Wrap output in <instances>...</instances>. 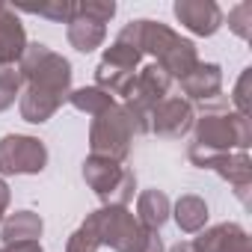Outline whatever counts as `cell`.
Listing matches in <instances>:
<instances>
[{
  "mask_svg": "<svg viewBox=\"0 0 252 252\" xmlns=\"http://www.w3.org/2000/svg\"><path fill=\"white\" fill-rule=\"evenodd\" d=\"M140 48L143 54H155L158 65L175 80H181L184 74L193 71V65L199 63L196 45L190 39H181L172 27L160 24V21H146L143 18V33H140Z\"/></svg>",
  "mask_w": 252,
  "mask_h": 252,
  "instance_id": "cell-1",
  "label": "cell"
},
{
  "mask_svg": "<svg viewBox=\"0 0 252 252\" xmlns=\"http://www.w3.org/2000/svg\"><path fill=\"white\" fill-rule=\"evenodd\" d=\"M196 137L193 146L214 152V155H228L231 149L246 152L252 143V128H249V119L240 113H202L196 122Z\"/></svg>",
  "mask_w": 252,
  "mask_h": 252,
  "instance_id": "cell-2",
  "label": "cell"
},
{
  "mask_svg": "<svg viewBox=\"0 0 252 252\" xmlns=\"http://www.w3.org/2000/svg\"><path fill=\"white\" fill-rule=\"evenodd\" d=\"M18 74L21 80H27V86L36 89H48L54 95L68 98L71 92V63L65 57H60L57 51H51L48 45H27L21 63H18Z\"/></svg>",
  "mask_w": 252,
  "mask_h": 252,
  "instance_id": "cell-3",
  "label": "cell"
},
{
  "mask_svg": "<svg viewBox=\"0 0 252 252\" xmlns=\"http://www.w3.org/2000/svg\"><path fill=\"white\" fill-rule=\"evenodd\" d=\"M83 178L95 190V196L113 208H125L137 193V175L128 166H122L110 158L89 155L83 160Z\"/></svg>",
  "mask_w": 252,
  "mask_h": 252,
  "instance_id": "cell-4",
  "label": "cell"
},
{
  "mask_svg": "<svg viewBox=\"0 0 252 252\" xmlns=\"http://www.w3.org/2000/svg\"><path fill=\"white\" fill-rule=\"evenodd\" d=\"M86 222L92 225L98 243L110 246L116 252H140V246L146 240V231H149L137 222V217L128 208H113V205L98 208L95 214L86 217Z\"/></svg>",
  "mask_w": 252,
  "mask_h": 252,
  "instance_id": "cell-5",
  "label": "cell"
},
{
  "mask_svg": "<svg viewBox=\"0 0 252 252\" xmlns=\"http://www.w3.org/2000/svg\"><path fill=\"white\" fill-rule=\"evenodd\" d=\"M131 143H134V131H131L128 119H125L122 104H113L110 110H104L101 116L92 119V128H89V149H92V155L122 163L131 155Z\"/></svg>",
  "mask_w": 252,
  "mask_h": 252,
  "instance_id": "cell-6",
  "label": "cell"
},
{
  "mask_svg": "<svg viewBox=\"0 0 252 252\" xmlns=\"http://www.w3.org/2000/svg\"><path fill=\"white\" fill-rule=\"evenodd\" d=\"M48 166V149L36 137L6 134L0 140V175H39Z\"/></svg>",
  "mask_w": 252,
  "mask_h": 252,
  "instance_id": "cell-7",
  "label": "cell"
},
{
  "mask_svg": "<svg viewBox=\"0 0 252 252\" xmlns=\"http://www.w3.org/2000/svg\"><path fill=\"white\" fill-rule=\"evenodd\" d=\"M190 160L202 169H214L220 178H225L237 199L246 202V193H249V184H252V160L246 152H228V155H214V152H205V149H196L190 146Z\"/></svg>",
  "mask_w": 252,
  "mask_h": 252,
  "instance_id": "cell-8",
  "label": "cell"
},
{
  "mask_svg": "<svg viewBox=\"0 0 252 252\" xmlns=\"http://www.w3.org/2000/svg\"><path fill=\"white\" fill-rule=\"evenodd\" d=\"M196 122V110L187 98H163L152 110V131L163 140H181Z\"/></svg>",
  "mask_w": 252,
  "mask_h": 252,
  "instance_id": "cell-9",
  "label": "cell"
},
{
  "mask_svg": "<svg viewBox=\"0 0 252 252\" xmlns=\"http://www.w3.org/2000/svg\"><path fill=\"white\" fill-rule=\"evenodd\" d=\"M196 252H252V240L246 228L237 222H220L214 228H202L193 240Z\"/></svg>",
  "mask_w": 252,
  "mask_h": 252,
  "instance_id": "cell-10",
  "label": "cell"
},
{
  "mask_svg": "<svg viewBox=\"0 0 252 252\" xmlns=\"http://www.w3.org/2000/svg\"><path fill=\"white\" fill-rule=\"evenodd\" d=\"M175 18L196 36H214L222 27V12L214 0H178Z\"/></svg>",
  "mask_w": 252,
  "mask_h": 252,
  "instance_id": "cell-11",
  "label": "cell"
},
{
  "mask_svg": "<svg viewBox=\"0 0 252 252\" xmlns=\"http://www.w3.org/2000/svg\"><path fill=\"white\" fill-rule=\"evenodd\" d=\"M27 51V33L15 9L0 3V68H15Z\"/></svg>",
  "mask_w": 252,
  "mask_h": 252,
  "instance_id": "cell-12",
  "label": "cell"
},
{
  "mask_svg": "<svg viewBox=\"0 0 252 252\" xmlns=\"http://www.w3.org/2000/svg\"><path fill=\"white\" fill-rule=\"evenodd\" d=\"M181 89L190 101H211L222 89V68L217 63H196L190 74L181 77Z\"/></svg>",
  "mask_w": 252,
  "mask_h": 252,
  "instance_id": "cell-13",
  "label": "cell"
},
{
  "mask_svg": "<svg viewBox=\"0 0 252 252\" xmlns=\"http://www.w3.org/2000/svg\"><path fill=\"white\" fill-rule=\"evenodd\" d=\"M63 101H65L63 95H54V92H48V89L27 86L24 95H21V101H18L21 119H24V122H33V125H42V122H48V119L63 107Z\"/></svg>",
  "mask_w": 252,
  "mask_h": 252,
  "instance_id": "cell-14",
  "label": "cell"
},
{
  "mask_svg": "<svg viewBox=\"0 0 252 252\" xmlns=\"http://www.w3.org/2000/svg\"><path fill=\"white\" fill-rule=\"evenodd\" d=\"M172 205L163 190H143L137 199V222L149 231H160V225L169 220Z\"/></svg>",
  "mask_w": 252,
  "mask_h": 252,
  "instance_id": "cell-15",
  "label": "cell"
},
{
  "mask_svg": "<svg viewBox=\"0 0 252 252\" xmlns=\"http://www.w3.org/2000/svg\"><path fill=\"white\" fill-rule=\"evenodd\" d=\"M42 217L33 214V211H15L3 220V228H0V237H3L6 246L12 243H21V240H39L42 237Z\"/></svg>",
  "mask_w": 252,
  "mask_h": 252,
  "instance_id": "cell-16",
  "label": "cell"
},
{
  "mask_svg": "<svg viewBox=\"0 0 252 252\" xmlns=\"http://www.w3.org/2000/svg\"><path fill=\"white\" fill-rule=\"evenodd\" d=\"M65 36H68V42H71L74 51L89 54V51H95V48L104 45L107 27H104V24H95V21H89V18L74 15V18L68 21V27H65Z\"/></svg>",
  "mask_w": 252,
  "mask_h": 252,
  "instance_id": "cell-17",
  "label": "cell"
},
{
  "mask_svg": "<svg viewBox=\"0 0 252 252\" xmlns=\"http://www.w3.org/2000/svg\"><path fill=\"white\" fill-rule=\"evenodd\" d=\"M172 217H175V222H178V228L181 231H187V234H196V231H202L205 228V222H208V205H205V199H199V196H181L178 202H175V211H172Z\"/></svg>",
  "mask_w": 252,
  "mask_h": 252,
  "instance_id": "cell-18",
  "label": "cell"
},
{
  "mask_svg": "<svg viewBox=\"0 0 252 252\" xmlns=\"http://www.w3.org/2000/svg\"><path fill=\"white\" fill-rule=\"evenodd\" d=\"M134 71L128 68H116V65H107V63H98L95 68V86L101 92H107L110 98L113 95H122V98H128L131 95V86H134Z\"/></svg>",
  "mask_w": 252,
  "mask_h": 252,
  "instance_id": "cell-19",
  "label": "cell"
},
{
  "mask_svg": "<svg viewBox=\"0 0 252 252\" xmlns=\"http://www.w3.org/2000/svg\"><path fill=\"white\" fill-rule=\"evenodd\" d=\"M68 101H71V107L74 110H80V113H89V116H101L104 110H110L116 101L107 95V92H101L98 86H83V89H74V92H68Z\"/></svg>",
  "mask_w": 252,
  "mask_h": 252,
  "instance_id": "cell-20",
  "label": "cell"
},
{
  "mask_svg": "<svg viewBox=\"0 0 252 252\" xmlns=\"http://www.w3.org/2000/svg\"><path fill=\"white\" fill-rule=\"evenodd\" d=\"M24 9L33 12V15H42L48 21H57V24H68L74 18V3L71 0H45L39 6H24Z\"/></svg>",
  "mask_w": 252,
  "mask_h": 252,
  "instance_id": "cell-21",
  "label": "cell"
},
{
  "mask_svg": "<svg viewBox=\"0 0 252 252\" xmlns=\"http://www.w3.org/2000/svg\"><path fill=\"white\" fill-rule=\"evenodd\" d=\"M74 15L89 18L95 24H107L116 15V3L113 0H83V3H74Z\"/></svg>",
  "mask_w": 252,
  "mask_h": 252,
  "instance_id": "cell-22",
  "label": "cell"
},
{
  "mask_svg": "<svg viewBox=\"0 0 252 252\" xmlns=\"http://www.w3.org/2000/svg\"><path fill=\"white\" fill-rule=\"evenodd\" d=\"M18 89H21V74L15 68H0V113L15 104Z\"/></svg>",
  "mask_w": 252,
  "mask_h": 252,
  "instance_id": "cell-23",
  "label": "cell"
},
{
  "mask_svg": "<svg viewBox=\"0 0 252 252\" xmlns=\"http://www.w3.org/2000/svg\"><path fill=\"white\" fill-rule=\"evenodd\" d=\"M98 237H95V231H92V225L83 220V225L68 237V243H65V252H98Z\"/></svg>",
  "mask_w": 252,
  "mask_h": 252,
  "instance_id": "cell-24",
  "label": "cell"
},
{
  "mask_svg": "<svg viewBox=\"0 0 252 252\" xmlns=\"http://www.w3.org/2000/svg\"><path fill=\"white\" fill-rule=\"evenodd\" d=\"M228 27L234 30V36L249 39L252 36V3H237L228 12Z\"/></svg>",
  "mask_w": 252,
  "mask_h": 252,
  "instance_id": "cell-25",
  "label": "cell"
},
{
  "mask_svg": "<svg viewBox=\"0 0 252 252\" xmlns=\"http://www.w3.org/2000/svg\"><path fill=\"white\" fill-rule=\"evenodd\" d=\"M249 77H252V68H243V74H240V80H237V86H234V113H240V116H246L249 119Z\"/></svg>",
  "mask_w": 252,
  "mask_h": 252,
  "instance_id": "cell-26",
  "label": "cell"
},
{
  "mask_svg": "<svg viewBox=\"0 0 252 252\" xmlns=\"http://www.w3.org/2000/svg\"><path fill=\"white\" fill-rule=\"evenodd\" d=\"M140 252H163V240L158 231H146V240L140 246Z\"/></svg>",
  "mask_w": 252,
  "mask_h": 252,
  "instance_id": "cell-27",
  "label": "cell"
},
{
  "mask_svg": "<svg viewBox=\"0 0 252 252\" xmlns=\"http://www.w3.org/2000/svg\"><path fill=\"white\" fill-rule=\"evenodd\" d=\"M6 249H9V252H45L39 240H21V243H12V246H6Z\"/></svg>",
  "mask_w": 252,
  "mask_h": 252,
  "instance_id": "cell-28",
  "label": "cell"
},
{
  "mask_svg": "<svg viewBox=\"0 0 252 252\" xmlns=\"http://www.w3.org/2000/svg\"><path fill=\"white\" fill-rule=\"evenodd\" d=\"M9 199H12V193H9V184L0 178V222H3V214H6V208H9Z\"/></svg>",
  "mask_w": 252,
  "mask_h": 252,
  "instance_id": "cell-29",
  "label": "cell"
},
{
  "mask_svg": "<svg viewBox=\"0 0 252 252\" xmlns=\"http://www.w3.org/2000/svg\"><path fill=\"white\" fill-rule=\"evenodd\" d=\"M169 252H196V249H193V243H175Z\"/></svg>",
  "mask_w": 252,
  "mask_h": 252,
  "instance_id": "cell-30",
  "label": "cell"
},
{
  "mask_svg": "<svg viewBox=\"0 0 252 252\" xmlns=\"http://www.w3.org/2000/svg\"><path fill=\"white\" fill-rule=\"evenodd\" d=\"M0 252H9V249H6V246H3V249H0Z\"/></svg>",
  "mask_w": 252,
  "mask_h": 252,
  "instance_id": "cell-31",
  "label": "cell"
}]
</instances>
